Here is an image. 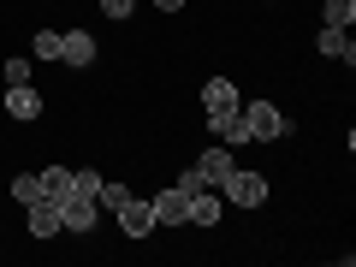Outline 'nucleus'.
<instances>
[{
  "instance_id": "obj_1",
  "label": "nucleus",
  "mask_w": 356,
  "mask_h": 267,
  "mask_svg": "<svg viewBox=\"0 0 356 267\" xmlns=\"http://www.w3.org/2000/svg\"><path fill=\"white\" fill-rule=\"evenodd\" d=\"M220 196H226V202H238V208H261V202H267V178L232 166V172L220 178Z\"/></svg>"
},
{
  "instance_id": "obj_2",
  "label": "nucleus",
  "mask_w": 356,
  "mask_h": 267,
  "mask_svg": "<svg viewBox=\"0 0 356 267\" xmlns=\"http://www.w3.org/2000/svg\"><path fill=\"white\" fill-rule=\"evenodd\" d=\"M238 113H243V125H250V137H255V143H273V137H285V113H280L273 102H250V107L238 102Z\"/></svg>"
},
{
  "instance_id": "obj_3",
  "label": "nucleus",
  "mask_w": 356,
  "mask_h": 267,
  "mask_svg": "<svg viewBox=\"0 0 356 267\" xmlns=\"http://www.w3.org/2000/svg\"><path fill=\"white\" fill-rule=\"evenodd\" d=\"M202 107H208V125L226 119V113H238V83H232V77H208L202 83Z\"/></svg>"
},
{
  "instance_id": "obj_4",
  "label": "nucleus",
  "mask_w": 356,
  "mask_h": 267,
  "mask_svg": "<svg viewBox=\"0 0 356 267\" xmlns=\"http://www.w3.org/2000/svg\"><path fill=\"white\" fill-rule=\"evenodd\" d=\"M149 208H154V226H191V196L178 191V184H172V191H161Z\"/></svg>"
},
{
  "instance_id": "obj_5",
  "label": "nucleus",
  "mask_w": 356,
  "mask_h": 267,
  "mask_svg": "<svg viewBox=\"0 0 356 267\" xmlns=\"http://www.w3.org/2000/svg\"><path fill=\"white\" fill-rule=\"evenodd\" d=\"M95 226V196H60V232H89Z\"/></svg>"
},
{
  "instance_id": "obj_6",
  "label": "nucleus",
  "mask_w": 356,
  "mask_h": 267,
  "mask_svg": "<svg viewBox=\"0 0 356 267\" xmlns=\"http://www.w3.org/2000/svg\"><path fill=\"white\" fill-rule=\"evenodd\" d=\"M113 214H119V232H125V238H149L154 232V208L137 202V196H131L125 208H113Z\"/></svg>"
},
{
  "instance_id": "obj_7",
  "label": "nucleus",
  "mask_w": 356,
  "mask_h": 267,
  "mask_svg": "<svg viewBox=\"0 0 356 267\" xmlns=\"http://www.w3.org/2000/svg\"><path fill=\"white\" fill-rule=\"evenodd\" d=\"M60 232V202L54 196H36L30 202V238H54Z\"/></svg>"
},
{
  "instance_id": "obj_8",
  "label": "nucleus",
  "mask_w": 356,
  "mask_h": 267,
  "mask_svg": "<svg viewBox=\"0 0 356 267\" xmlns=\"http://www.w3.org/2000/svg\"><path fill=\"white\" fill-rule=\"evenodd\" d=\"M60 60L65 65H89L95 60V36H89V30H65L60 36Z\"/></svg>"
},
{
  "instance_id": "obj_9",
  "label": "nucleus",
  "mask_w": 356,
  "mask_h": 267,
  "mask_svg": "<svg viewBox=\"0 0 356 267\" xmlns=\"http://www.w3.org/2000/svg\"><path fill=\"white\" fill-rule=\"evenodd\" d=\"M6 113H13V119H36L42 113V95L30 83H6Z\"/></svg>"
},
{
  "instance_id": "obj_10",
  "label": "nucleus",
  "mask_w": 356,
  "mask_h": 267,
  "mask_svg": "<svg viewBox=\"0 0 356 267\" xmlns=\"http://www.w3.org/2000/svg\"><path fill=\"white\" fill-rule=\"evenodd\" d=\"M321 54H327V60H344V65H350L356 60V42H350V30H321Z\"/></svg>"
},
{
  "instance_id": "obj_11",
  "label": "nucleus",
  "mask_w": 356,
  "mask_h": 267,
  "mask_svg": "<svg viewBox=\"0 0 356 267\" xmlns=\"http://www.w3.org/2000/svg\"><path fill=\"white\" fill-rule=\"evenodd\" d=\"M196 166H202V178H208V184L220 191V178H226L238 161H232V149H202V161H196Z\"/></svg>"
},
{
  "instance_id": "obj_12",
  "label": "nucleus",
  "mask_w": 356,
  "mask_h": 267,
  "mask_svg": "<svg viewBox=\"0 0 356 267\" xmlns=\"http://www.w3.org/2000/svg\"><path fill=\"white\" fill-rule=\"evenodd\" d=\"M214 220H220V196H214V184H208V191L191 196V226H214Z\"/></svg>"
},
{
  "instance_id": "obj_13",
  "label": "nucleus",
  "mask_w": 356,
  "mask_h": 267,
  "mask_svg": "<svg viewBox=\"0 0 356 267\" xmlns=\"http://www.w3.org/2000/svg\"><path fill=\"white\" fill-rule=\"evenodd\" d=\"M36 178H42V196H54V202L72 196V166H48V172H36Z\"/></svg>"
},
{
  "instance_id": "obj_14",
  "label": "nucleus",
  "mask_w": 356,
  "mask_h": 267,
  "mask_svg": "<svg viewBox=\"0 0 356 267\" xmlns=\"http://www.w3.org/2000/svg\"><path fill=\"white\" fill-rule=\"evenodd\" d=\"M214 131L232 143V149H243V143H250V125H243V113H226V119H214Z\"/></svg>"
},
{
  "instance_id": "obj_15",
  "label": "nucleus",
  "mask_w": 356,
  "mask_h": 267,
  "mask_svg": "<svg viewBox=\"0 0 356 267\" xmlns=\"http://www.w3.org/2000/svg\"><path fill=\"white\" fill-rule=\"evenodd\" d=\"M321 13H327V24H332V30H350V24H356V0H327Z\"/></svg>"
},
{
  "instance_id": "obj_16",
  "label": "nucleus",
  "mask_w": 356,
  "mask_h": 267,
  "mask_svg": "<svg viewBox=\"0 0 356 267\" xmlns=\"http://www.w3.org/2000/svg\"><path fill=\"white\" fill-rule=\"evenodd\" d=\"M13 196H18V202L30 208V202L42 196V178H36V172H18V178H13Z\"/></svg>"
},
{
  "instance_id": "obj_17",
  "label": "nucleus",
  "mask_w": 356,
  "mask_h": 267,
  "mask_svg": "<svg viewBox=\"0 0 356 267\" xmlns=\"http://www.w3.org/2000/svg\"><path fill=\"white\" fill-rule=\"evenodd\" d=\"M36 60H60V30H36Z\"/></svg>"
},
{
  "instance_id": "obj_18",
  "label": "nucleus",
  "mask_w": 356,
  "mask_h": 267,
  "mask_svg": "<svg viewBox=\"0 0 356 267\" xmlns=\"http://www.w3.org/2000/svg\"><path fill=\"white\" fill-rule=\"evenodd\" d=\"M178 191H184V196L208 191V178H202V166H184V172H178Z\"/></svg>"
},
{
  "instance_id": "obj_19",
  "label": "nucleus",
  "mask_w": 356,
  "mask_h": 267,
  "mask_svg": "<svg viewBox=\"0 0 356 267\" xmlns=\"http://www.w3.org/2000/svg\"><path fill=\"white\" fill-rule=\"evenodd\" d=\"M95 202H107V208H125V202H131V191H125V184H102V191H95Z\"/></svg>"
},
{
  "instance_id": "obj_20",
  "label": "nucleus",
  "mask_w": 356,
  "mask_h": 267,
  "mask_svg": "<svg viewBox=\"0 0 356 267\" xmlns=\"http://www.w3.org/2000/svg\"><path fill=\"white\" fill-rule=\"evenodd\" d=\"M72 191L77 196H95V191H102V172H72Z\"/></svg>"
},
{
  "instance_id": "obj_21",
  "label": "nucleus",
  "mask_w": 356,
  "mask_h": 267,
  "mask_svg": "<svg viewBox=\"0 0 356 267\" xmlns=\"http://www.w3.org/2000/svg\"><path fill=\"white\" fill-rule=\"evenodd\" d=\"M6 83H30V60H6Z\"/></svg>"
},
{
  "instance_id": "obj_22",
  "label": "nucleus",
  "mask_w": 356,
  "mask_h": 267,
  "mask_svg": "<svg viewBox=\"0 0 356 267\" xmlns=\"http://www.w3.org/2000/svg\"><path fill=\"white\" fill-rule=\"evenodd\" d=\"M131 6H137V0H102V13H107V18H131Z\"/></svg>"
},
{
  "instance_id": "obj_23",
  "label": "nucleus",
  "mask_w": 356,
  "mask_h": 267,
  "mask_svg": "<svg viewBox=\"0 0 356 267\" xmlns=\"http://www.w3.org/2000/svg\"><path fill=\"white\" fill-rule=\"evenodd\" d=\"M154 6H161V13H178V6H184V0H154Z\"/></svg>"
}]
</instances>
